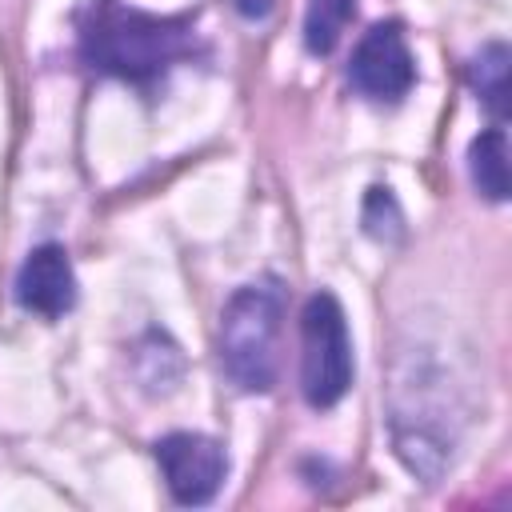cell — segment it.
Returning a JSON list of instances; mask_svg holds the SVG:
<instances>
[{"mask_svg": "<svg viewBox=\"0 0 512 512\" xmlns=\"http://www.w3.org/2000/svg\"><path fill=\"white\" fill-rule=\"evenodd\" d=\"M400 228H404V216H400L392 192L388 188H368V196H364V232L372 240L392 244V240H400Z\"/></svg>", "mask_w": 512, "mask_h": 512, "instance_id": "10", "label": "cell"}, {"mask_svg": "<svg viewBox=\"0 0 512 512\" xmlns=\"http://www.w3.org/2000/svg\"><path fill=\"white\" fill-rule=\"evenodd\" d=\"M16 300L44 320H56L76 304V272L60 244H40L24 256L16 272Z\"/></svg>", "mask_w": 512, "mask_h": 512, "instance_id": "6", "label": "cell"}, {"mask_svg": "<svg viewBox=\"0 0 512 512\" xmlns=\"http://www.w3.org/2000/svg\"><path fill=\"white\" fill-rule=\"evenodd\" d=\"M232 4H236L240 16H248V20H264V16L272 12L276 0H232Z\"/></svg>", "mask_w": 512, "mask_h": 512, "instance_id": "11", "label": "cell"}, {"mask_svg": "<svg viewBox=\"0 0 512 512\" xmlns=\"http://www.w3.org/2000/svg\"><path fill=\"white\" fill-rule=\"evenodd\" d=\"M348 84L364 100H376V104H396L400 96H408V88L416 84V60L396 20L372 24L360 36L348 60Z\"/></svg>", "mask_w": 512, "mask_h": 512, "instance_id": "4", "label": "cell"}, {"mask_svg": "<svg viewBox=\"0 0 512 512\" xmlns=\"http://www.w3.org/2000/svg\"><path fill=\"white\" fill-rule=\"evenodd\" d=\"M356 16V0H308V12H304V48L312 56H328L348 20Z\"/></svg>", "mask_w": 512, "mask_h": 512, "instance_id": "9", "label": "cell"}, {"mask_svg": "<svg viewBox=\"0 0 512 512\" xmlns=\"http://www.w3.org/2000/svg\"><path fill=\"white\" fill-rule=\"evenodd\" d=\"M156 464L164 472L168 492L180 504H208L228 472V456L212 436L200 432H168L156 440Z\"/></svg>", "mask_w": 512, "mask_h": 512, "instance_id": "5", "label": "cell"}, {"mask_svg": "<svg viewBox=\"0 0 512 512\" xmlns=\"http://www.w3.org/2000/svg\"><path fill=\"white\" fill-rule=\"evenodd\" d=\"M80 56L104 76L152 84L196 52L192 16H152L120 0H88L76 16Z\"/></svg>", "mask_w": 512, "mask_h": 512, "instance_id": "1", "label": "cell"}, {"mask_svg": "<svg viewBox=\"0 0 512 512\" xmlns=\"http://www.w3.org/2000/svg\"><path fill=\"white\" fill-rule=\"evenodd\" d=\"M468 172L472 184L480 188V196L488 200H508L512 180H508V140L504 128H484L472 144H468Z\"/></svg>", "mask_w": 512, "mask_h": 512, "instance_id": "7", "label": "cell"}, {"mask_svg": "<svg viewBox=\"0 0 512 512\" xmlns=\"http://www.w3.org/2000/svg\"><path fill=\"white\" fill-rule=\"evenodd\" d=\"M300 392L312 408H332L352 384V336L332 292L308 296L300 312Z\"/></svg>", "mask_w": 512, "mask_h": 512, "instance_id": "3", "label": "cell"}, {"mask_svg": "<svg viewBox=\"0 0 512 512\" xmlns=\"http://www.w3.org/2000/svg\"><path fill=\"white\" fill-rule=\"evenodd\" d=\"M508 64H512V56L504 44H484L472 56V88L496 120L508 116Z\"/></svg>", "mask_w": 512, "mask_h": 512, "instance_id": "8", "label": "cell"}, {"mask_svg": "<svg viewBox=\"0 0 512 512\" xmlns=\"http://www.w3.org/2000/svg\"><path fill=\"white\" fill-rule=\"evenodd\" d=\"M280 324L284 292L276 280L244 284L228 296L220 312V364L240 392H268L280 376Z\"/></svg>", "mask_w": 512, "mask_h": 512, "instance_id": "2", "label": "cell"}]
</instances>
